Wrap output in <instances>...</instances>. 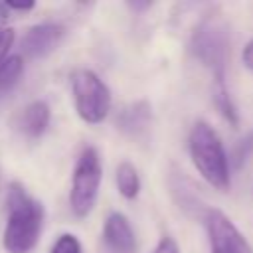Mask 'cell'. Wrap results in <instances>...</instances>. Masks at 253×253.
Returning a JSON list of instances; mask_svg holds the SVG:
<instances>
[{
  "label": "cell",
  "mask_w": 253,
  "mask_h": 253,
  "mask_svg": "<svg viewBox=\"0 0 253 253\" xmlns=\"http://www.w3.org/2000/svg\"><path fill=\"white\" fill-rule=\"evenodd\" d=\"M71 87L77 115L85 123H101L111 109V93L103 79L91 69H77L71 75Z\"/></svg>",
  "instance_id": "cell-5"
},
{
  "label": "cell",
  "mask_w": 253,
  "mask_h": 253,
  "mask_svg": "<svg viewBox=\"0 0 253 253\" xmlns=\"http://www.w3.org/2000/svg\"><path fill=\"white\" fill-rule=\"evenodd\" d=\"M12 42H14V32L0 24V63L6 59L8 49L12 47Z\"/></svg>",
  "instance_id": "cell-14"
},
{
  "label": "cell",
  "mask_w": 253,
  "mask_h": 253,
  "mask_svg": "<svg viewBox=\"0 0 253 253\" xmlns=\"http://www.w3.org/2000/svg\"><path fill=\"white\" fill-rule=\"evenodd\" d=\"M49 253H83L81 251V243L75 235L71 233H63L55 239V243L51 245V251Z\"/></svg>",
  "instance_id": "cell-13"
},
{
  "label": "cell",
  "mask_w": 253,
  "mask_h": 253,
  "mask_svg": "<svg viewBox=\"0 0 253 253\" xmlns=\"http://www.w3.org/2000/svg\"><path fill=\"white\" fill-rule=\"evenodd\" d=\"M22 71H24L22 55H10L0 63V95L14 89V85L22 77Z\"/></svg>",
  "instance_id": "cell-11"
},
{
  "label": "cell",
  "mask_w": 253,
  "mask_h": 253,
  "mask_svg": "<svg viewBox=\"0 0 253 253\" xmlns=\"http://www.w3.org/2000/svg\"><path fill=\"white\" fill-rule=\"evenodd\" d=\"M8 10H16V12H26L34 8V2H6Z\"/></svg>",
  "instance_id": "cell-17"
},
{
  "label": "cell",
  "mask_w": 253,
  "mask_h": 253,
  "mask_svg": "<svg viewBox=\"0 0 253 253\" xmlns=\"http://www.w3.org/2000/svg\"><path fill=\"white\" fill-rule=\"evenodd\" d=\"M204 223L211 253H253L247 239L233 225V221L219 210H206Z\"/></svg>",
  "instance_id": "cell-6"
},
{
  "label": "cell",
  "mask_w": 253,
  "mask_h": 253,
  "mask_svg": "<svg viewBox=\"0 0 253 253\" xmlns=\"http://www.w3.org/2000/svg\"><path fill=\"white\" fill-rule=\"evenodd\" d=\"M152 253H180V251H178L176 241H174L172 237L164 235V237L158 241V245L154 247V251H152Z\"/></svg>",
  "instance_id": "cell-15"
},
{
  "label": "cell",
  "mask_w": 253,
  "mask_h": 253,
  "mask_svg": "<svg viewBox=\"0 0 253 253\" xmlns=\"http://www.w3.org/2000/svg\"><path fill=\"white\" fill-rule=\"evenodd\" d=\"M190 156L202 178L219 192L229 188V162L219 134L206 121H198L190 132Z\"/></svg>",
  "instance_id": "cell-2"
},
{
  "label": "cell",
  "mask_w": 253,
  "mask_h": 253,
  "mask_svg": "<svg viewBox=\"0 0 253 253\" xmlns=\"http://www.w3.org/2000/svg\"><path fill=\"white\" fill-rule=\"evenodd\" d=\"M243 63H245L247 69L253 71V40L243 47Z\"/></svg>",
  "instance_id": "cell-16"
},
{
  "label": "cell",
  "mask_w": 253,
  "mask_h": 253,
  "mask_svg": "<svg viewBox=\"0 0 253 253\" xmlns=\"http://www.w3.org/2000/svg\"><path fill=\"white\" fill-rule=\"evenodd\" d=\"M117 188L123 194V198L126 200H134L138 190H140V180H138V172L132 164L123 162L117 168Z\"/></svg>",
  "instance_id": "cell-12"
},
{
  "label": "cell",
  "mask_w": 253,
  "mask_h": 253,
  "mask_svg": "<svg viewBox=\"0 0 253 253\" xmlns=\"http://www.w3.org/2000/svg\"><path fill=\"white\" fill-rule=\"evenodd\" d=\"M47 125H49V107L43 101H32L16 117V128L28 138L42 136Z\"/></svg>",
  "instance_id": "cell-9"
},
{
  "label": "cell",
  "mask_w": 253,
  "mask_h": 253,
  "mask_svg": "<svg viewBox=\"0 0 253 253\" xmlns=\"http://www.w3.org/2000/svg\"><path fill=\"white\" fill-rule=\"evenodd\" d=\"M101 176H103V170H101L99 152L93 146H87L77 158V164L73 170L71 194H69L71 210L77 217H85L93 210L97 202L99 186H101Z\"/></svg>",
  "instance_id": "cell-4"
},
{
  "label": "cell",
  "mask_w": 253,
  "mask_h": 253,
  "mask_svg": "<svg viewBox=\"0 0 253 253\" xmlns=\"http://www.w3.org/2000/svg\"><path fill=\"white\" fill-rule=\"evenodd\" d=\"M190 49L194 57L211 71L213 79L217 81V87H225L223 77L229 55L227 24L219 16H206L192 34Z\"/></svg>",
  "instance_id": "cell-3"
},
{
  "label": "cell",
  "mask_w": 253,
  "mask_h": 253,
  "mask_svg": "<svg viewBox=\"0 0 253 253\" xmlns=\"http://www.w3.org/2000/svg\"><path fill=\"white\" fill-rule=\"evenodd\" d=\"M6 204L8 219L2 235V245L8 253H30L42 233L43 206L34 200L18 182L10 184Z\"/></svg>",
  "instance_id": "cell-1"
},
{
  "label": "cell",
  "mask_w": 253,
  "mask_h": 253,
  "mask_svg": "<svg viewBox=\"0 0 253 253\" xmlns=\"http://www.w3.org/2000/svg\"><path fill=\"white\" fill-rule=\"evenodd\" d=\"M63 26L59 24H38L32 26L22 38V53L28 59L47 57L63 40Z\"/></svg>",
  "instance_id": "cell-7"
},
{
  "label": "cell",
  "mask_w": 253,
  "mask_h": 253,
  "mask_svg": "<svg viewBox=\"0 0 253 253\" xmlns=\"http://www.w3.org/2000/svg\"><path fill=\"white\" fill-rule=\"evenodd\" d=\"M148 123H150V107L146 101L130 103L125 109H121V113L117 115L119 128L130 136H140L148 128Z\"/></svg>",
  "instance_id": "cell-10"
},
{
  "label": "cell",
  "mask_w": 253,
  "mask_h": 253,
  "mask_svg": "<svg viewBox=\"0 0 253 253\" xmlns=\"http://www.w3.org/2000/svg\"><path fill=\"white\" fill-rule=\"evenodd\" d=\"M103 241L111 253H134L136 249L132 227L128 219L119 211L109 213V217L105 219Z\"/></svg>",
  "instance_id": "cell-8"
}]
</instances>
